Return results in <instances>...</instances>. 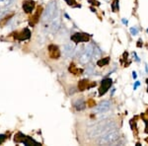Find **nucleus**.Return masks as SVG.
<instances>
[{
	"label": "nucleus",
	"instance_id": "f257e3e1",
	"mask_svg": "<svg viewBox=\"0 0 148 146\" xmlns=\"http://www.w3.org/2000/svg\"><path fill=\"white\" fill-rule=\"evenodd\" d=\"M116 124L114 121H100L88 129V136L90 138H97L100 136L104 135L108 131L112 130V129L116 128Z\"/></svg>",
	"mask_w": 148,
	"mask_h": 146
},
{
	"label": "nucleus",
	"instance_id": "f03ea898",
	"mask_svg": "<svg viewBox=\"0 0 148 146\" xmlns=\"http://www.w3.org/2000/svg\"><path fill=\"white\" fill-rule=\"evenodd\" d=\"M120 139V132L116 128L112 129L105 133L104 135L100 136V139L98 140V144L100 145H107V144H113L116 140Z\"/></svg>",
	"mask_w": 148,
	"mask_h": 146
},
{
	"label": "nucleus",
	"instance_id": "7ed1b4c3",
	"mask_svg": "<svg viewBox=\"0 0 148 146\" xmlns=\"http://www.w3.org/2000/svg\"><path fill=\"white\" fill-rule=\"evenodd\" d=\"M56 11V1H51L47 4V8L45 9L44 14H42V20L44 21H49L53 18L54 14Z\"/></svg>",
	"mask_w": 148,
	"mask_h": 146
},
{
	"label": "nucleus",
	"instance_id": "20e7f679",
	"mask_svg": "<svg viewBox=\"0 0 148 146\" xmlns=\"http://www.w3.org/2000/svg\"><path fill=\"white\" fill-rule=\"evenodd\" d=\"M93 53H94V47L92 45H88L85 47V49L83 51L82 53H81V56L79 57V61L82 64H86L87 62L91 60Z\"/></svg>",
	"mask_w": 148,
	"mask_h": 146
},
{
	"label": "nucleus",
	"instance_id": "39448f33",
	"mask_svg": "<svg viewBox=\"0 0 148 146\" xmlns=\"http://www.w3.org/2000/svg\"><path fill=\"white\" fill-rule=\"evenodd\" d=\"M111 106H112V104L110 101H103L93 109V112H96V114H105V112L110 111Z\"/></svg>",
	"mask_w": 148,
	"mask_h": 146
},
{
	"label": "nucleus",
	"instance_id": "423d86ee",
	"mask_svg": "<svg viewBox=\"0 0 148 146\" xmlns=\"http://www.w3.org/2000/svg\"><path fill=\"white\" fill-rule=\"evenodd\" d=\"M75 52V47H74L73 44L71 42H67V44L64 45L63 47V54L66 57H70L72 56Z\"/></svg>",
	"mask_w": 148,
	"mask_h": 146
},
{
	"label": "nucleus",
	"instance_id": "0eeeda50",
	"mask_svg": "<svg viewBox=\"0 0 148 146\" xmlns=\"http://www.w3.org/2000/svg\"><path fill=\"white\" fill-rule=\"evenodd\" d=\"M111 85H112V80H111V79H105V80L102 82L101 88H100V96L104 95L105 93L109 90V88L111 87Z\"/></svg>",
	"mask_w": 148,
	"mask_h": 146
},
{
	"label": "nucleus",
	"instance_id": "6e6552de",
	"mask_svg": "<svg viewBox=\"0 0 148 146\" xmlns=\"http://www.w3.org/2000/svg\"><path fill=\"white\" fill-rule=\"evenodd\" d=\"M59 27H60V19H59V17H56L51 23L52 32H56V31L59 29Z\"/></svg>",
	"mask_w": 148,
	"mask_h": 146
},
{
	"label": "nucleus",
	"instance_id": "1a4fd4ad",
	"mask_svg": "<svg viewBox=\"0 0 148 146\" xmlns=\"http://www.w3.org/2000/svg\"><path fill=\"white\" fill-rule=\"evenodd\" d=\"M84 34H75L72 37V40L75 42H84V40H87L88 38H83Z\"/></svg>",
	"mask_w": 148,
	"mask_h": 146
},
{
	"label": "nucleus",
	"instance_id": "9d476101",
	"mask_svg": "<svg viewBox=\"0 0 148 146\" xmlns=\"http://www.w3.org/2000/svg\"><path fill=\"white\" fill-rule=\"evenodd\" d=\"M15 0H0V8L2 7H10L13 5Z\"/></svg>",
	"mask_w": 148,
	"mask_h": 146
},
{
	"label": "nucleus",
	"instance_id": "9b49d317",
	"mask_svg": "<svg viewBox=\"0 0 148 146\" xmlns=\"http://www.w3.org/2000/svg\"><path fill=\"white\" fill-rule=\"evenodd\" d=\"M9 13V9L8 7H2V8H0V19L3 18L4 16L6 15V14Z\"/></svg>",
	"mask_w": 148,
	"mask_h": 146
},
{
	"label": "nucleus",
	"instance_id": "f8f14e48",
	"mask_svg": "<svg viewBox=\"0 0 148 146\" xmlns=\"http://www.w3.org/2000/svg\"><path fill=\"white\" fill-rule=\"evenodd\" d=\"M75 107H76V109L77 110H83L85 108V104H84V102H83V100L81 99L80 100V103H79V100L77 101V103L75 104Z\"/></svg>",
	"mask_w": 148,
	"mask_h": 146
},
{
	"label": "nucleus",
	"instance_id": "ddd939ff",
	"mask_svg": "<svg viewBox=\"0 0 148 146\" xmlns=\"http://www.w3.org/2000/svg\"><path fill=\"white\" fill-rule=\"evenodd\" d=\"M109 63V57H106V58L104 59V60H100V61H98V65L99 66H103V65H106V64H108Z\"/></svg>",
	"mask_w": 148,
	"mask_h": 146
},
{
	"label": "nucleus",
	"instance_id": "4468645a",
	"mask_svg": "<svg viewBox=\"0 0 148 146\" xmlns=\"http://www.w3.org/2000/svg\"><path fill=\"white\" fill-rule=\"evenodd\" d=\"M130 32H131V34H132V35H136L138 33V31H137V29H135V28H131Z\"/></svg>",
	"mask_w": 148,
	"mask_h": 146
},
{
	"label": "nucleus",
	"instance_id": "2eb2a0df",
	"mask_svg": "<svg viewBox=\"0 0 148 146\" xmlns=\"http://www.w3.org/2000/svg\"><path fill=\"white\" fill-rule=\"evenodd\" d=\"M138 85H139V82H136V84H135V86H134V90L136 89V87H137Z\"/></svg>",
	"mask_w": 148,
	"mask_h": 146
},
{
	"label": "nucleus",
	"instance_id": "dca6fc26",
	"mask_svg": "<svg viewBox=\"0 0 148 146\" xmlns=\"http://www.w3.org/2000/svg\"><path fill=\"white\" fill-rule=\"evenodd\" d=\"M132 74H133V78H136V73H135V72H133Z\"/></svg>",
	"mask_w": 148,
	"mask_h": 146
},
{
	"label": "nucleus",
	"instance_id": "f3484780",
	"mask_svg": "<svg viewBox=\"0 0 148 146\" xmlns=\"http://www.w3.org/2000/svg\"><path fill=\"white\" fill-rule=\"evenodd\" d=\"M146 81H147V84H148V79H147V80H146ZM147 92H148V91H147Z\"/></svg>",
	"mask_w": 148,
	"mask_h": 146
},
{
	"label": "nucleus",
	"instance_id": "a211bd4d",
	"mask_svg": "<svg viewBox=\"0 0 148 146\" xmlns=\"http://www.w3.org/2000/svg\"><path fill=\"white\" fill-rule=\"evenodd\" d=\"M147 33H148V30H147Z\"/></svg>",
	"mask_w": 148,
	"mask_h": 146
}]
</instances>
